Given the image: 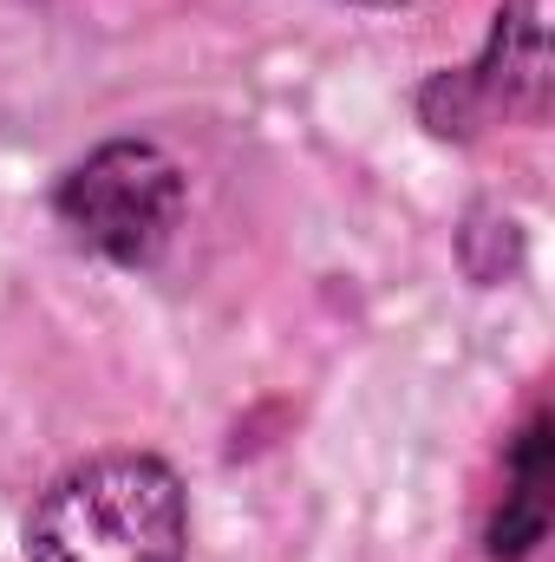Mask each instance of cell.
I'll return each mask as SVG.
<instances>
[{
  "instance_id": "6da1fadb",
  "label": "cell",
  "mask_w": 555,
  "mask_h": 562,
  "mask_svg": "<svg viewBox=\"0 0 555 562\" xmlns=\"http://www.w3.org/2000/svg\"><path fill=\"white\" fill-rule=\"evenodd\" d=\"M183 477L150 451H99L26 510V562H183Z\"/></svg>"
},
{
  "instance_id": "7a4b0ae2",
  "label": "cell",
  "mask_w": 555,
  "mask_h": 562,
  "mask_svg": "<svg viewBox=\"0 0 555 562\" xmlns=\"http://www.w3.org/2000/svg\"><path fill=\"white\" fill-rule=\"evenodd\" d=\"M53 210L79 249H92L118 269H144L170 249V236L183 223V170L170 150L144 138L99 144L86 164H72L59 177Z\"/></svg>"
},
{
  "instance_id": "3957f363",
  "label": "cell",
  "mask_w": 555,
  "mask_h": 562,
  "mask_svg": "<svg viewBox=\"0 0 555 562\" xmlns=\"http://www.w3.org/2000/svg\"><path fill=\"white\" fill-rule=\"evenodd\" d=\"M438 99H451V112H438V132H471V125L510 119V112L536 119L550 99V0H503L490 53L471 72L438 79L424 92V105H438Z\"/></svg>"
},
{
  "instance_id": "277c9868",
  "label": "cell",
  "mask_w": 555,
  "mask_h": 562,
  "mask_svg": "<svg viewBox=\"0 0 555 562\" xmlns=\"http://www.w3.org/2000/svg\"><path fill=\"white\" fill-rule=\"evenodd\" d=\"M550 419H536L517 431L510 464H503V504L490 517V557L497 562H523L543 537H550Z\"/></svg>"
}]
</instances>
